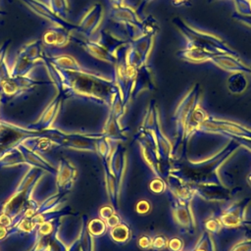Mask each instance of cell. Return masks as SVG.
Wrapping results in <instances>:
<instances>
[{
	"label": "cell",
	"mask_w": 251,
	"mask_h": 251,
	"mask_svg": "<svg viewBox=\"0 0 251 251\" xmlns=\"http://www.w3.org/2000/svg\"><path fill=\"white\" fill-rule=\"evenodd\" d=\"M50 70L54 75V84L64 95L84 96L101 99L108 95L111 88L115 86L112 80L96 75L85 69L79 71H68L56 68L52 65Z\"/></svg>",
	"instance_id": "obj_1"
},
{
	"label": "cell",
	"mask_w": 251,
	"mask_h": 251,
	"mask_svg": "<svg viewBox=\"0 0 251 251\" xmlns=\"http://www.w3.org/2000/svg\"><path fill=\"white\" fill-rule=\"evenodd\" d=\"M44 45L41 39H34L24 44L15 56L12 67L9 69L10 75L25 76L39 62H43Z\"/></svg>",
	"instance_id": "obj_2"
},
{
	"label": "cell",
	"mask_w": 251,
	"mask_h": 251,
	"mask_svg": "<svg viewBox=\"0 0 251 251\" xmlns=\"http://www.w3.org/2000/svg\"><path fill=\"white\" fill-rule=\"evenodd\" d=\"M48 82L36 80L30 76H13L7 73L0 79V99L2 101L9 100L11 98H15L34 86L45 84Z\"/></svg>",
	"instance_id": "obj_3"
},
{
	"label": "cell",
	"mask_w": 251,
	"mask_h": 251,
	"mask_svg": "<svg viewBox=\"0 0 251 251\" xmlns=\"http://www.w3.org/2000/svg\"><path fill=\"white\" fill-rule=\"evenodd\" d=\"M25 7H27L31 12H33L35 15L39 16L40 18L47 21L49 24L52 25V26H58V27H64L66 29H69L71 31H76L77 25H73L69 23L65 18H62L58 16L49 6L48 3H46L43 0H20Z\"/></svg>",
	"instance_id": "obj_4"
},
{
	"label": "cell",
	"mask_w": 251,
	"mask_h": 251,
	"mask_svg": "<svg viewBox=\"0 0 251 251\" xmlns=\"http://www.w3.org/2000/svg\"><path fill=\"white\" fill-rule=\"evenodd\" d=\"M103 10L99 4L89 7L80 18L77 25V31L85 37L93 36L102 21Z\"/></svg>",
	"instance_id": "obj_5"
},
{
	"label": "cell",
	"mask_w": 251,
	"mask_h": 251,
	"mask_svg": "<svg viewBox=\"0 0 251 251\" xmlns=\"http://www.w3.org/2000/svg\"><path fill=\"white\" fill-rule=\"evenodd\" d=\"M73 32L74 31H71L64 27L51 26L44 32L41 40L43 45L45 46L53 48H63L71 42Z\"/></svg>",
	"instance_id": "obj_6"
},
{
	"label": "cell",
	"mask_w": 251,
	"mask_h": 251,
	"mask_svg": "<svg viewBox=\"0 0 251 251\" xmlns=\"http://www.w3.org/2000/svg\"><path fill=\"white\" fill-rule=\"evenodd\" d=\"M247 81L243 75L237 73L232 75L227 80V86L232 92H241L246 87Z\"/></svg>",
	"instance_id": "obj_7"
},
{
	"label": "cell",
	"mask_w": 251,
	"mask_h": 251,
	"mask_svg": "<svg viewBox=\"0 0 251 251\" xmlns=\"http://www.w3.org/2000/svg\"><path fill=\"white\" fill-rule=\"evenodd\" d=\"M51 9L60 17H65L70 9L69 0H48Z\"/></svg>",
	"instance_id": "obj_8"
},
{
	"label": "cell",
	"mask_w": 251,
	"mask_h": 251,
	"mask_svg": "<svg viewBox=\"0 0 251 251\" xmlns=\"http://www.w3.org/2000/svg\"><path fill=\"white\" fill-rule=\"evenodd\" d=\"M10 44V40L4 41L0 45V79L9 73V67L7 63V49Z\"/></svg>",
	"instance_id": "obj_9"
},
{
	"label": "cell",
	"mask_w": 251,
	"mask_h": 251,
	"mask_svg": "<svg viewBox=\"0 0 251 251\" xmlns=\"http://www.w3.org/2000/svg\"><path fill=\"white\" fill-rule=\"evenodd\" d=\"M6 15H7V13H6V12H4V11L0 10V16H6Z\"/></svg>",
	"instance_id": "obj_10"
}]
</instances>
